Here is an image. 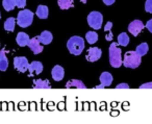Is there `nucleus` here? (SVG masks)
<instances>
[{
    "label": "nucleus",
    "instance_id": "b1692460",
    "mask_svg": "<svg viewBox=\"0 0 152 124\" xmlns=\"http://www.w3.org/2000/svg\"><path fill=\"white\" fill-rule=\"evenodd\" d=\"M86 39H87V41H88V43H89V44H91V45L95 44V43L98 41L97 32H87V34H86Z\"/></svg>",
    "mask_w": 152,
    "mask_h": 124
},
{
    "label": "nucleus",
    "instance_id": "6ab92c4d",
    "mask_svg": "<svg viewBox=\"0 0 152 124\" xmlns=\"http://www.w3.org/2000/svg\"><path fill=\"white\" fill-rule=\"evenodd\" d=\"M16 19L14 17H11V18H7V21L4 22V29L7 32H13L14 29H15V25H16Z\"/></svg>",
    "mask_w": 152,
    "mask_h": 124
},
{
    "label": "nucleus",
    "instance_id": "4468645a",
    "mask_svg": "<svg viewBox=\"0 0 152 124\" xmlns=\"http://www.w3.org/2000/svg\"><path fill=\"white\" fill-rule=\"evenodd\" d=\"M38 39L43 45H48L52 42L53 40V36L49 30H44L40 36H38Z\"/></svg>",
    "mask_w": 152,
    "mask_h": 124
},
{
    "label": "nucleus",
    "instance_id": "f257e3e1",
    "mask_svg": "<svg viewBox=\"0 0 152 124\" xmlns=\"http://www.w3.org/2000/svg\"><path fill=\"white\" fill-rule=\"evenodd\" d=\"M108 57H110V64L113 68H120L123 65L122 59V51L119 48L118 43H112L108 50Z\"/></svg>",
    "mask_w": 152,
    "mask_h": 124
},
{
    "label": "nucleus",
    "instance_id": "2f4dec72",
    "mask_svg": "<svg viewBox=\"0 0 152 124\" xmlns=\"http://www.w3.org/2000/svg\"><path fill=\"white\" fill-rule=\"evenodd\" d=\"M95 89H104V86H103V84H100L99 86H96V87H95Z\"/></svg>",
    "mask_w": 152,
    "mask_h": 124
},
{
    "label": "nucleus",
    "instance_id": "7c9ffc66",
    "mask_svg": "<svg viewBox=\"0 0 152 124\" xmlns=\"http://www.w3.org/2000/svg\"><path fill=\"white\" fill-rule=\"evenodd\" d=\"M102 1H103V3H104L105 5H108V7H110V5L114 4L116 0H102Z\"/></svg>",
    "mask_w": 152,
    "mask_h": 124
},
{
    "label": "nucleus",
    "instance_id": "20e7f679",
    "mask_svg": "<svg viewBox=\"0 0 152 124\" xmlns=\"http://www.w3.org/2000/svg\"><path fill=\"white\" fill-rule=\"evenodd\" d=\"M18 25L22 28H26L31 25L34 21V13L29 10H22L18 14V17L16 19Z\"/></svg>",
    "mask_w": 152,
    "mask_h": 124
},
{
    "label": "nucleus",
    "instance_id": "c756f323",
    "mask_svg": "<svg viewBox=\"0 0 152 124\" xmlns=\"http://www.w3.org/2000/svg\"><path fill=\"white\" fill-rule=\"evenodd\" d=\"M116 89H129V84H117Z\"/></svg>",
    "mask_w": 152,
    "mask_h": 124
},
{
    "label": "nucleus",
    "instance_id": "7ed1b4c3",
    "mask_svg": "<svg viewBox=\"0 0 152 124\" xmlns=\"http://www.w3.org/2000/svg\"><path fill=\"white\" fill-rule=\"evenodd\" d=\"M141 57L135 51H127L123 59V65L129 69H135L141 65Z\"/></svg>",
    "mask_w": 152,
    "mask_h": 124
},
{
    "label": "nucleus",
    "instance_id": "f8f14e48",
    "mask_svg": "<svg viewBox=\"0 0 152 124\" xmlns=\"http://www.w3.org/2000/svg\"><path fill=\"white\" fill-rule=\"evenodd\" d=\"M30 41V38L27 34L25 32H19L16 37V42L17 44L19 45L20 47H25V46H28V43Z\"/></svg>",
    "mask_w": 152,
    "mask_h": 124
},
{
    "label": "nucleus",
    "instance_id": "6e6552de",
    "mask_svg": "<svg viewBox=\"0 0 152 124\" xmlns=\"http://www.w3.org/2000/svg\"><path fill=\"white\" fill-rule=\"evenodd\" d=\"M145 25L143 24V22L141 20H133L132 22H130L128 25V32H130L132 36L137 37L142 32V30L144 29Z\"/></svg>",
    "mask_w": 152,
    "mask_h": 124
},
{
    "label": "nucleus",
    "instance_id": "bb28decb",
    "mask_svg": "<svg viewBox=\"0 0 152 124\" xmlns=\"http://www.w3.org/2000/svg\"><path fill=\"white\" fill-rule=\"evenodd\" d=\"M15 1L16 7H19V9H24L26 5V1L27 0H14Z\"/></svg>",
    "mask_w": 152,
    "mask_h": 124
},
{
    "label": "nucleus",
    "instance_id": "4be33fe9",
    "mask_svg": "<svg viewBox=\"0 0 152 124\" xmlns=\"http://www.w3.org/2000/svg\"><path fill=\"white\" fill-rule=\"evenodd\" d=\"M129 44V37L126 32H122L118 36V45L120 46H127Z\"/></svg>",
    "mask_w": 152,
    "mask_h": 124
},
{
    "label": "nucleus",
    "instance_id": "f3484780",
    "mask_svg": "<svg viewBox=\"0 0 152 124\" xmlns=\"http://www.w3.org/2000/svg\"><path fill=\"white\" fill-rule=\"evenodd\" d=\"M36 15L38 16V18L40 19H47L48 18V15H49V10L46 5H39L38 9H37V12H36Z\"/></svg>",
    "mask_w": 152,
    "mask_h": 124
},
{
    "label": "nucleus",
    "instance_id": "9d476101",
    "mask_svg": "<svg viewBox=\"0 0 152 124\" xmlns=\"http://www.w3.org/2000/svg\"><path fill=\"white\" fill-rule=\"evenodd\" d=\"M44 70L43 67V64L39 61H34L31 64H29V67H28V72H29V76L34 75H39L41 74Z\"/></svg>",
    "mask_w": 152,
    "mask_h": 124
},
{
    "label": "nucleus",
    "instance_id": "473e14b6",
    "mask_svg": "<svg viewBox=\"0 0 152 124\" xmlns=\"http://www.w3.org/2000/svg\"><path fill=\"white\" fill-rule=\"evenodd\" d=\"M80 1H81V2H83V3H86V2H87V0H80Z\"/></svg>",
    "mask_w": 152,
    "mask_h": 124
},
{
    "label": "nucleus",
    "instance_id": "a878e982",
    "mask_svg": "<svg viewBox=\"0 0 152 124\" xmlns=\"http://www.w3.org/2000/svg\"><path fill=\"white\" fill-rule=\"evenodd\" d=\"M145 11L149 14H152V0H146Z\"/></svg>",
    "mask_w": 152,
    "mask_h": 124
},
{
    "label": "nucleus",
    "instance_id": "412c9836",
    "mask_svg": "<svg viewBox=\"0 0 152 124\" xmlns=\"http://www.w3.org/2000/svg\"><path fill=\"white\" fill-rule=\"evenodd\" d=\"M112 28H113V22L108 21L107 23L105 24V26H104L106 41H112L113 39H114V36H113V32H112Z\"/></svg>",
    "mask_w": 152,
    "mask_h": 124
},
{
    "label": "nucleus",
    "instance_id": "39448f33",
    "mask_svg": "<svg viewBox=\"0 0 152 124\" xmlns=\"http://www.w3.org/2000/svg\"><path fill=\"white\" fill-rule=\"evenodd\" d=\"M88 24L93 29H100L103 24V16L99 12H91L88 16Z\"/></svg>",
    "mask_w": 152,
    "mask_h": 124
},
{
    "label": "nucleus",
    "instance_id": "a211bd4d",
    "mask_svg": "<svg viewBox=\"0 0 152 124\" xmlns=\"http://www.w3.org/2000/svg\"><path fill=\"white\" fill-rule=\"evenodd\" d=\"M34 89H51V84L49 80L45 79H37L34 82Z\"/></svg>",
    "mask_w": 152,
    "mask_h": 124
},
{
    "label": "nucleus",
    "instance_id": "5701e85b",
    "mask_svg": "<svg viewBox=\"0 0 152 124\" xmlns=\"http://www.w3.org/2000/svg\"><path fill=\"white\" fill-rule=\"evenodd\" d=\"M57 4L61 10H69L73 7V0H57Z\"/></svg>",
    "mask_w": 152,
    "mask_h": 124
},
{
    "label": "nucleus",
    "instance_id": "dca6fc26",
    "mask_svg": "<svg viewBox=\"0 0 152 124\" xmlns=\"http://www.w3.org/2000/svg\"><path fill=\"white\" fill-rule=\"evenodd\" d=\"M66 88L67 89H72V88L87 89V86H86V84L79 79H71L70 81H68L67 84H66Z\"/></svg>",
    "mask_w": 152,
    "mask_h": 124
},
{
    "label": "nucleus",
    "instance_id": "2eb2a0df",
    "mask_svg": "<svg viewBox=\"0 0 152 124\" xmlns=\"http://www.w3.org/2000/svg\"><path fill=\"white\" fill-rule=\"evenodd\" d=\"M7 67H9V61L7 57V51L5 49H2L0 51V71H7Z\"/></svg>",
    "mask_w": 152,
    "mask_h": 124
},
{
    "label": "nucleus",
    "instance_id": "9b49d317",
    "mask_svg": "<svg viewBox=\"0 0 152 124\" xmlns=\"http://www.w3.org/2000/svg\"><path fill=\"white\" fill-rule=\"evenodd\" d=\"M51 75H52L53 80L55 81H61L63 80L64 76H65V70L61 66L56 65L52 68V71H51Z\"/></svg>",
    "mask_w": 152,
    "mask_h": 124
},
{
    "label": "nucleus",
    "instance_id": "f03ea898",
    "mask_svg": "<svg viewBox=\"0 0 152 124\" xmlns=\"http://www.w3.org/2000/svg\"><path fill=\"white\" fill-rule=\"evenodd\" d=\"M85 40L81 37L74 36L67 42V48L69 52L73 55H79L85 49Z\"/></svg>",
    "mask_w": 152,
    "mask_h": 124
},
{
    "label": "nucleus",
    "instance_id": "ddd939ff",
    "mask_svg": "<svg viewBox=\"0 0 152 124\" xmlns=\"http://www.w3.org/2000/svg\"><path fill=\"white\" fill-rule=\"evenodd\" d=\"M113 80H114V78H113V75L110 72H103V73H101V75L99 76L100 84H103L104 88L110 87V84H113Z\"/></svg>",
    "mask_w": 152,
    "mask_h": 124
},
{
    "label": "nucleus",
    "instance_id": "393cba45",
    "mask_svg": "<svg viewBox=\"0 0 152 124\" xmlns=\"http://www.w3.org/2000/svg\"><path fill=\"white\" fill-rule=\"evenodd\" d=\"M2 5H3V9H4L7 12L14 11L16 7L15 1H14V0H3Z\"/></svg>",
    "mask_w": 152,
    "mask_h": 124
},
{
    "label": "nucleus",
    "instance_id": "1a4fd4ad",
    "mask_svg": "<svg viewBox=\"0 0 152 124\" xmlns=\"http://www.w3.org/2000/svg\"><path fill=\"white\" fill-rule=\"evenodd\" d=\"M28 47H29L30 50H31L34 54H39V53H41L43 51V48H44V47H43V44L39 41L38 37L30 39L29 43H28Z\"/></svg>",
    "mask_w": 152,
    "mask_h": 124
},
{
    "label": "nucleus",
    "instance_id": "f704fd0d",
    "mask_svg": "<svg viewBox=\"0 0 152 124\" xmlns=\"http://www.w3.org/2000/svg\"><path fill=\"white\" fill-rule=\"evenodd\" d=\"M0 47H1V44H0Z\"/></svg>",
    "mask_w": 152,
    "mask_h": 124
},
{
    "label": "nucleus",
    "instance_id": "c85d7f7f",
    "mask_svg": "<svg viewBox=\"0 0 152 124\" xmlns=\"http://www.w3.org/2000/svg\"><path fill=\"white\" fill-rule=\"evenodd\" d=\"M146 28H147V29L152 34V19H150L149 21L146 23Z\"/></svg>",
    "mask_w": 152,
    "mask_h": 124
},
{
    "label": "nucleus",
    "instance_id": "cd10ccee",
    "mask_svg": "<svg viewBox=\"0 0 152 124\" xmlns=\"http://www.w3.org/2000/svg\"><path fill=\"white\" fill-rule=\"evenodd\" d=\"M140 89H152V82H146L140 86Z\"/></svg>",
    "mask_w": 152,
    "mask_h": 124
},
{
    "label": "nucleus",
    "instance_id": "0eeeda50",
    "mask_svg": "<svg viewBox=\"0 0 152 124\" xmlns=\"http://www.w3.org/2000/svg\"><path fill=\"white\" fill-rule=\"evenodd\" d=\"M101 56H102L101 49L98 48V47H91V48H89V50H88L86 59H87L88 62L94 63V62H97Z\"/></svg>",
    "mask_w": 152,
    "mask_h": 124
},
{
    "label": "nucleus",
    "instance_id": "423d86ee",
    "mask_svg": "<svg viewBox=\"0 0 152 124\" xmlns=\"http://www.w3.org/2000/svg\"><path fill=\"white\" fill-rule=\"evenodd\" d=\"M29 63L28 59L24 56H16L14 59V68L20 73H25L28 71Z\"/></svg>",
    "mask_w": 152,
    "mask_h": 124
},
{
    "label": "nucleus",
    "instance_id": "72a5a7b5",
    "mask_svg": "<svg viewBox=\"0 0 152 124\" xmlns=\"http://www.w3.org/2000/svg\"><path fill=\"white\" fill-rule=\"evenodd\" d=\"M0 19H1V13H0Z\"/></svg>",
    "mask_w": 152,
    "mask_h": 124
},
{
    "label": "nucleus",
    "instance_id": "aec40b11",
    "mask_svg": "<svg viewBox=\"0 0 152 124\" xmlns=\"http://www.w3.org/2000/svg\"><path fill=\"white\" fill-rule=\"evenodd\" d=\"M148 50H149V46H148L147 43H142L135 49V52L140 55V56H144L148 53Z\"/></svg>",
    "mask_w": 152,
    "mask_h": 124
}]
</instances>
